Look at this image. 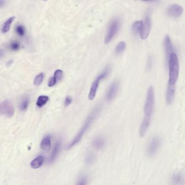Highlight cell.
<instances>
[{
  "mask_svg": "<svg viewBox=\"0 0 185 185\" xmlns=\"http://www.w3.org/2000/svg\"><path fill=\"white\" fill-rule=\"evenodd\" d=\"M87 177L85 174H82L79 176L78 180V183H77V185H84L87 184Z\"/></svg>",
  "mask_w": 185,
  "mask_h": 185,
  "instance_id": "obj_24",
  "label": "cell"
},
{
  "mask_svg": "<svg viewBox=\"0 0 185 185\" xmlns=\"http://www.w3.org/2000/svg\"><path fill=\"white\" fill-rule=\"evenodd\" d=\"M30 99L28 96H26L23 98L22 101L21 102L20 105V109L21 111H26L28 108V105L29 104Z\"/></svg>",
  "mask_w": 185,
  "mask_h": 185,
  "instance_id": "obj_20",
  "label": "cell"
},
{
  "mask_svg": "<svg viewBox=\"0 0 185 185\" xmlns=\"http://www.w3.org/2000/svg\"><path fill=\"white\" fill-rule=\"evenodd\" d=\"M150 121L151 117L145 116L144 117V119L143 120V122L139 128V135L141 137H143L146 134L147 130L149 127Z\"/></svg>",
  "mask_w": 185,
  "mask_h": 185,
  "instance_id": "obj_11",
  "label": "cell"
},
{
  "mask_svg": "<svg viewBox=\"0 0 185 185\" xmlns=\"http://www.w3.org/2000/svg\"><path fill=\"white\" fill-rule=\"evenodd\" d=\"M43 78H44V74L43 73H41V74H39L34 79V84L35 85H40L43 81Z\"/></svg>",
  "mask_w": 185,
  "mask_h": 185,
  "instance_id": "obj_25",
  "label": "cell"
},
{
  "mask_svg": "<svg viewBox=\"0 0 185 185\" xmlns=\"http://www.w3.org/2000/svg\"><path fill=\"white\" fill-rule=\"evenodd\" d=\"M169 82L168 84L174 85L176 82L179 73V63L176 54L173 52L168 57Z\"/></svg>",
  "mask_w": 185,
  "mask_h": 185,
  "instance_id": "obj_2",
  "label": "cell"
},
{
  "mask_svg": "<svg viewBox=\"0 0 185 185\" xmlns=\"http://www.w3.org/2000/svg\"><path fill=\"white\" fill-rule=\"evenodd\" d=\"M72 101V97L71 96H68L66 97V99H65V107H68L69 105H70L71 104Z\"/></svg>",
  "mask_w": 185,
  "mask_h": 185,
  "instance_id": "obj_30",
  "label": "cell"
},
{
  "mask_svg": "<svg viewBox=\"0 0 185 185\" xmlns=\"http://www.w3.org/2000/svg\"><path fill=\"white\" fill-rule=\"evenodd\" d=\"M119 26L120 23L118 20H115L110 23L108 28V33L105 38V43H109L112 40V39L114 38L119 29Z\"/></svg>",
  "mask_w": 185,
  "mask_h": 185,
  "instance_id": "obj_5",
  "label": "cell"
},
{
  "mask_svg": "<svg viewBox=\"0 0 185 185\" xmlns=\"http://www.w3.org/2000/svg\"><path fill=\"white\" fill-rule=\"evenodd\" d=\"M95 159H96L95 155L94 154L93 152H89V154L86 155L85 162L87 165H91L94 162Z\"/></svg>",
  "mask_w": 185,
  "mask_h": 185,
  "instance_id": "obj_23",
  "label": "cell"
},
{
  "mask_svg": "<svg viewBox=\"0 0 185 185\" xmlns=\"http://www.w3.org/2000/svg\"><path fill=\"white\" fill-rule=\"evenodd\" d=\"M63 72L62 70H56L54 74L53 78L57 83L60 81L61 79L63 78Z\"/></svg>",
  "mask_w": 185,
  "mask_h": 185,
  "instance_id": "obj_26",
  "label": "cell"
},
{
  "mask_svg": "<svg viewBox=\"0 0 185 185\" xmlns=\"http://www.w3.org/2000/svg\"><path fill=\"white\" fill-rule=\"evenodd\" d=\"M100 110H101L100 106L95 107L93 109L91 114L89 115V116L87 117V118H86L84 125H83V127L80 130V131L78 132V133L76 136V137L74 138V139L71 141V143L67 146L66 149H70V148L74 147V146L77 144L81 141V139H82V137L84 136V134L86 133L87 130L89 129L91 125V124L94 121V119H96L97 115H98L100 112Z\"/></svg>",
  "mask_w": 185,
  "mask_h": 185,
  "instance_id": "obj_1",
  "label": "cell"
},
{
  "mask_svg": "<svg viewBox=\"0 0 185 185\" xmlns=\"http://www.w3.org/2000/svg\"><path fill=\"white\" fill-rule=\"evenodd\" d=\"M143 21H136L132 26V31L134 33L137 34L141 31L143 25Z\"/></svg>",
  "mask_w": 185,
  "mask_h": 185,
  "instance_id": "obj_22",
  "label": "cell"
},
{
  "mask_svg": "<svg viewBox=\"0 0 185 185\" xmlns=\"http://www.w3.org/2000/svg\"><path fill=\"white\" fill-rule=\"evenodd\" d=\"M183 13V8L178 5H173L168 9V15L173 18H178Z\"/></svg>",
  "mask_w": 185,
  "mask_h": 185,
  "instance_id": "obj_10",
  "label": "cell"
},
{
  "mask_svg": "<svg viewBox=\"0 0 185 185\" xmlns=\"http://www.w3.org/2000/svg\"><path fill=\"white\" fill-rule=\"evenodd\" d=\"M49 100L48 97L46 96H40L39 97L38 99L36 102V105L39 108H41L43 107L47 103V102Z\"/></svg>",
  "mask_w": 185,
  "mask_h": 185,
  "instance_id": "obj_21",
  "label": "cell"
},
{
  "mask_svg": "<svg viewBox=\"0 0 185 185\" xmlns=\"http://www.w3.org/2000/svg\"><path fill=\"white\" fill-rule=\"evenodd\" d=\"M60 147H61V142L59 141H58L56 143V144L54 146V149L53 150L52 155H51V158H50L51 162L53 161L54 160H55V159L58 154L59 152L60 151Z\"/></svg>",
  "mask_w": 185,
  "mask_h": 185,
  "instance_id": "obj_18",
  "label": "cell"
},
{
  "mask_svg": "<svg viewBox=\"0 0 185 185\" xmlns=\"http://www.w3.org/2000/svg\"><path fill=\"white\" fill-rule=\"evenodd\" d=\"M109 66H108L106 67V69L104 70V71L100 74L97 77L96 79L94 80V81L93 82V83L92 84L91 87L90 88V90L89 92V95H88V98L90 101H92L94 99L96 95L97 91V89L99 86V83L101 81L102 79L105 78L106 77L108 76V74H109Z\"/></svg>",
  "mask_w": 185,
  "mask_h": 185,
  "instance_id": "obj_4",
  "label": "cell"
},
{
  "mask_svg": "<svg viewBox=\"0 0 185 185\" xmlns=\"http://www.w3.org/2000/svg\"><path fill=\"white\" fill-rule=\"evenodd\" d=\"M143 1H146V2H150V1H154L156 0H142Z\"/></svg>",
  "mask_w": 185,
  "mask_h": 185,
  "instance_id": "obj_33",
  "label": "cell"
},
{
  "mask_svg": "<svg viewBox=\"0 0 185 185\" xmlns=\"http://www.w3.org/2000/svg\"><path fill=\"white\" fill-rule=\"evenodd\" d=\"M161 141L159 137H154L151 139L147 148V153L150 156H154L160 147Z\"/></svg>",
  "mask_w": 185,
  "mask_h": 185,
  "instance_id": "obj_7",
  "label": "cell"
},
{
  "mask_svg": "<svg viewBox=\"0 0 185 185\" xmlns=\"http://www.w3.org/2000/svg\"><path fill=\"white\" fill-rule=\"evenodd\" d=\"M175 94L174 85L168 84L167 93H166V101L168 104H172Z\"/></svg>",
  "mask_w": 185,
  "mask_h": 185,
  "instance_id": "obj_12",
  "label": "cell"
},
{
  "mask_svg": "<svg viewBox=\"0 0 185 185\" xmlns=\"http://www.w3.org/2000/svg\"><path fill=\"white\" fill-rule=\"evenodd\" d=\"M150 19L149 16H147L145 19V22L143 23L141 29L139 32L140 36L142 39L144 40L148 37L150 32Z\"/></svg>",
  "mask_w": 185,
  "mask_h": 185,
  "instance_id": "obj_9",
  "label": "cell"
},
{
  "mask_svg": "<svg viewBox=\"0 0 185 185\" xmlns=\"http://www.w3.org/2000/svg\"><path fill=\"white\" fill-rule=\"evenodd\" d=\"M4 4H5L4 0H0V8L3 7L4 5Z\"/></svg>",
  "mask_w": 185,
  "mask_h": 185,
  "instance_id": "obj_32",
  "label": "cell"
},
{
  "mask_svg": "<svg viewBox=\"0 0 185 185\" xmlns=\"http://www.w3.org/2000/svg\"><path fill=\"white\" fill-rule=\"evenodd\" d=\"M14 114V108L12 103L5 101L0 104V115L11 117Z\"/></svg>",
  "mask_w": 185,
  "mask_h": 185,
  "instance_id": "obj_6",
  "label": "cell"
},
{
  "mask_svg": "<svg viewBox=\"0 0 185 185\" xmlns=\"http://www.w3.org/2000/svg\"><path fill=\"white\" fill-rule=\"evenodd\" d=\"M15 31L17 34L20 36H23L25 33V30L24 27L22 25H18L15 28Z\"/></svg>",
  "mask_w": 185,
  "mask_h": 185,
  "instance_id": "obj_28",
  "label": "cell"
},
{
  "mask_svg": "<svg viewBox=\"0 0 185 185\" xmlns=\"http://www.w3.org/2000/svg\"><path fill=\"white\" fill-rule=\"evenodd\" d=\"M56 83H57V82L55 81V79H54L53 77H51L48 81V85L50 87H52V86H53Z\"/></svg>",
  "mask_w": 185,
  "mask_h": 185,
  "instance_id": "obj_31",
  "label": "cell"
},
{
  "mask_svg": "<svg viewBox=\"0 0 185 185\" xmlns=\"http://www.w3.org/2000/svg\"><path fill=\"white\" fill-rule=\"evenodd\" d=\"M154 107V90L152 86H150L147 92V99L144 108L145 116L152 117Z\"/></svg>",
  "mask_w": 185,
  "mask_h": 185,
  "instance_id": "obj_3",
  "label": "cell"
},
{
  "mask_svg": "<svg viewBox=\"0 0 185 185\" xmlns=\"http://www.w3.org/2000/svg\"><path fill=\"white\" fill-rule=\"evenodd\" d=\"M183 181V175L181 173L175 172L172 176L173 183L179 185Z\"/></svg>",
  "mask_w": 185,
  "mask_h": 185,
  "instance_id": "obj_16",
  "label": "cell"
},
{
  "mask_svg": "<svg viewBox=\"0 0 185 185\" xmlns=\"http://www.w3.org/2000/svg\"><path fill=\"white\" fill-rule=\"evenodd\" d=\"M119 83L118 81H114L109 87L107 91L106 98L108 101H111L116 96L119 89Z\"/></svg>",
  "mask_w": 185,
  "mask_h": 185,
  "instance_id": "obj_8",
  "label": "cell"
},
{
  "mask_svg": "<svg viewBox=\"0 0 185 185\" xmlns=\"http://www.w3.org/2000/svg\"><path fill=\"white\" fill-rule=\"evenodd\" d=\"M20 45L17 41H14L12 42L10 44V48L12 51H17L20 49Z\"/></svg>",
  "mask_w": 185,
  "mask_h": 185,
  "instance_id": "obj_29",
  "label": "cell"
},
{
  "mask_svg": "<svg viewBox=\"0 0 185 185\" xmlns=\"http://www.w3.org/2000/svg\"><path fill=\"white\" fill-rule=\"evenodd\" d=\"M165 48L167 54V58L169 57L170 54L172 53L173 52V46L171 41L170 39V36H166L165 39Z\"/></svg>",
  "mask_w": 185,
  "mask_h": 185,
  "instance_id": "obj_14",
  "label": "cell"
},
{
  "mask_svg": "<svg viewBox=\"0 0 185 185\" xmlns=\"http://www.w3.org/2000/svg\"><path fill=\"white\" fill-rule=\"evenodd\" d=\"M93 147L97 150L101 149L105 146V140L103 137L98 136L95 137L92 142Z\"/></svg>",
  "mask_w": 185,
  "mask_h": 185,
  "instance_id": "obj_13",
  "label": "cell"
},
{
  "mask_svg": "<svg viewBox=\"0 0 185 185\" xmlns=\"http://www.w3.org/2000/svg\"><path fill=\"white\" fill-rule=\"evenodd\" d=\"M51 140L50 137L44 138L41 142V148L44 150H50L51 149Z\"/></svg>",
  "mask_w": 185,
  "mask_h": 185,
  "instance_id": "obj_17",
  "label": "cell"
},
{
  "mask_svg": "<svg viewBox=\"0 0 185 185\" xmlns=\"http://www.w3.org/2000/svg\"><path fill=\"white\" fill-rule=\"evenodd\" d=\"M43 162H44V157L41 155L39 156L31 162V167L33 169H38L43 165Z\"/></svg>",
  "mask_w": 185,
  "mask_h": 185,
  "instance_id": "obj_15",
  "label": "cell"
},
{
  "mask_svg": "<svg viewBox=\"0 0 185 185\" xmlns=\"http://www.w3.org/2000/svg\"><path fill=\"white\" fill-rule=\"evenodd\" d=\"M43 1H47V0H43Z\"/></svg>",
  "mask_w": 185,
  "mask_h": 185,
  "instance_id": "obj_34",
  "label": "cell"
},
{
  "mask_svg": "<svg viewBox=\"0 0 185 185\" xmlns=\"http://www.w3.org/2000/svg\"><path fill=\"white\" fill-rule=\"evenodd\" d=\"M15 18V16H12L11 18H9L8 20L5 21L4 25L3 26L2 29V33H7L8 31H9L10 26L13 22V21L14 20Z\"/></svg>",
  "mask_w": 185,
  "mask_h": 185,
  "instance_id": "obj_19",
  "label": "cell"
},
{
  "mask_svg": "<svg viewBox=\"0 0 185 185\" xmlns=\"http://www.w3.org/2000/svg\"><path fill=\"white\" fill-rule=\"evenodd\" d=\"M125 48V43L123 41L120 42L116 48V52L117 54H119L122 53L124 51Z\"/></svg>",
  "mask_w": 185,
  "mask_h": 185,
  "instance_id": "obj_27",
  "label": "cell"
}]
</instances>
